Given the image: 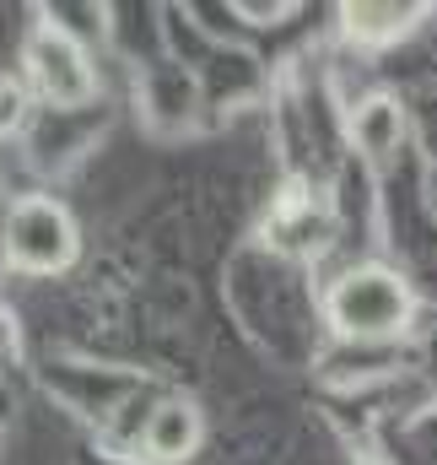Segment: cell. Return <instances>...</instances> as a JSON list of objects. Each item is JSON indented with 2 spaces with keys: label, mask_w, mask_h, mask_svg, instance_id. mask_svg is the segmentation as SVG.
I'll use <instances>...</instances> for the list:
<instances>
[{
  "label": "cell",
  "mask_w": 437,
  "mask_h": 465,
  "mask_svg": "<svg viewBox=\"0 0 437 465\" xmlns=\"http://www.w3.org/2000/svg\"><path fill=\"white\" fill-rule=\"evenodd\" d=\"M329 325L340 336H356V341L400 336L411 325V287L384 265L345 271L335 282V292H329Z\"/></svg>",
  "instance_id": "1"
},
{
  "label": "cell",
  "mask_w": 437,
  "mask_h": 465,
  "mask_svg": "<svg viewBox=\"0 0 437 465\" xmlns=\"http://www.w3.org/2000/svg\"><path fill=\"white\" fill-rule=\"evenodd\" d=\"M27 76H33V87H38L54 109H82V104L98 93L92 65H87V49H82L65 27H54V22H44V27L27 38Z\"/></svg>",
  "instance_id": "3"
},
{
  "label": "cell",
  "mask_w": 437,
  "mask_h": 465,
  "mask_svg": "<svg viewBox=\"0 0 437 465\" xmlns=\"http://www.w3.org/2000/svg\"><path fill=\"white\" fill-rule=\"evenodd\" d=\"M16 357V325H11V314L0 309V362H11Z\"/></svg>",
  "instance_id": "8"
},
{
  "label": "cell",
  "mask_w": 437,
  "mask_h": 465,
  "mask_svg": "<svg viewBox=\"0 0 437 465\" xmlns=\"http://www.w3.org/2000/svg\"><path fill=\"white\" fill-rule=\"evenodd\" d=\"M22 119H27V93L11 76H0V135H11Z\"/></svg>",
  "instance_id": "7"
},
{
  "label": "cell",
  "mask_w": 437,
  "mask_h": 465,
  "mask_svg": "<svg viewBox=\"0 0 437 465\" xmlns=\"http://www.w3.org/2000/svg\"><path fill=\"white\" fill-rule=\"evenodd\" d=\"M195 444H200V411H195L189 401H168V406L151 411V422H146V450H151L157 460H184Z\"/></svg>",
  "instance_id": "4"
},
{
  "label": "cell",
  "mask_w": 437,
  "mask_h": 465,
  "mask_svg": "<svg viewBox=\"0 0 437 465\" xmlns=\"http://www.w3.org/2000/svg\"><path fill=\"white\" fill-rule=\"evenodd\" d=\"M76 254V223L65 217V206L27 195L11 206L5 217V260L22 271H60Z\"/></svg>",
  "instance_id": "2"
},
{
  "label": "cell",
  "mask_w": 437,
  "mask_h": 465,
  "mask_svg": "<svg viewBox=\"0 0 437 465\" xmlns=\"http://www.w3.org/2000/svg\"><path fill=\"white\" fill-rule=\"evenodd\" d=\"M411 16H416L411 5H345V33L362 44H384V38H400Z\"/></svg>",
  "instance_id": "6"
},
{
  "label": "cell",
  "mask_w": 437,
  "mask_h": 465,
  "mask_svg": "<svg viewBox=\"0 0 437 465\" xmlns=\"http://www.w3.org/2000/svg\"><path fill=\"white\" fill-rule=\"evenodd\" d=\"M351 135H356V146H362L367 157H384V152H394L400 135H405V109H400L394 98H367V104L351 114Z\"/></svg>",
  "instance_id": "5"
}]
</instances>
